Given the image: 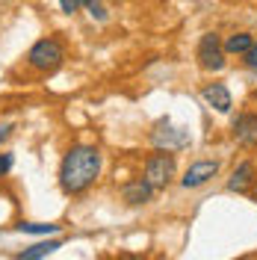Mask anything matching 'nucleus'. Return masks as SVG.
Listing matches in <instances>:
<instances>
[{
	"mask_svg": "<svg viewBox=\"0 0 257 260\" xmlns=\"http://www.w3.org/2000/svg\"><path fill=\"white\" fill-rule=\"evenodd\" d=\"M101 175V151L95 145H74L62 157L59 166V183L68 195L86 192Z\"/></svg>",
	"mask_w": 257,
	"mask_h": 260,
	"instance_id": "f257e3e1",
	"label": "nucleus"
},
{
	"mask_svg": "<svg viewBox=\"0 0 257 260\" xmlns=\"http://www.w3.org/2000/svg\"><path fill=\"white\" fill-rule=\"evenodd\" d=\"M175 172H177V162H175V154H172V151H160V148H157V154H151V157L145 160V180H148L154 189L169 186L172 178H175Z\"/></svg>",
	"mask_w": 257,
	"mask_h": 260,
	"instance_id": "f03ea898",
	"label": "nucleus"
},
{
	"mask_svg": "<svg viewBox=\"0 0 257 260\" xmlns=\"http://www.w3.org/2000/svg\"><path fill=\"white\" fill-rule=\"evenodd\" d=\"M65 59V48L56 42V39H42L36 42L27 53V62L36 68V71H56Z\"/></svg>",
	"mask_w": 257,
	"mask_h": 260,
	"instance_id": "7ed1b4c3",
	"label": "nucleus"
},
{
	"mask_svg": "<svg viewBox=\"0 0 257 260\" xmlns=\"http://www.w3.org/2000/svg\"><path fill=\"white\" fill-rule=\"evenodd\" d=\"M195 56H198V65L204 71H222L225 68V48H222V42H219L216 32H204L201 36Z\"/></svg>",
	"mask_w": 257,
	"mask_h": 260,
	"instance_id": "20e7f679",
	"label": "nucleus"
},
{
	"mask_svg": "<svg viewBox=\"0 0 257 260\" xmlns=\"http://www.w3.org/2000/svg\"><path fill=\"white\" fill-rule=\"evenodd\" d=\"M151 142H154V148H160V151H183V148H189V133L183 127H172V121L166 118V121H160L154 127Z\"/></svg>",
	"mask_w": 257,
	"mask_h": 260,
	"instance_id": "39448f33",
	"label": "nucleus"
},
{
	"mask_svg": "<svg viewBox=\"0 0 257 260\" xmlns=\"http://www.w3.org/2000/svg\"><path fill=\"white\" fill-rule=\"evenodd\" d=\"M219 175V162L216 160H201V162H192L189 169H186V175L180 178L183 183V189H198V186H204L210 178H216Z\"/></svg>",
	"mask_w": 257,
	"mask_h": 260,
	"instance_id": "423d86ee",
	"label": "nucleus"
},
{
	"mask_svg": "<svg viewBox=\"0 0 257 260\" xmlns=\"http://www.w3.org/2000/svg\"><path fill=\"white\" fill-rule=\"evenodd\" d=\"M201 98L207 101L210 107L216 110V113H231V107H234V101H231V92H228L225 83H210V86H204L201 89Z\"/></svg>",
	"mask_w": 257,
	"mask_h": 260,
	"instance_id": "0eeeda50",
	"label": "nucleus"
},
{
	"mask_svg": "<svg viewBox=\"0 0 257 260\" xmlns=\"http://www.w3.org/2000/svg\"><path fill=\"white\" fill-rule=\"evenodd\" d=\"M234 139L240 145H257V113H242L234 121Z\"/></svg>",
	"mask_w": 257,
	"mask_h": 260,
	"instance_id": "6e6552de",
	"label": "nucleus"
},
{
	"mask_svg": "<svg viewBox=\"0 0 257 260\" xmlns=\"http://www.w3.org/2000/svg\"><path fill=\"white\" fill-rule=\"evenodd\" d=\"M151 195H154V186H151L145 178L130 180V183H124V186H121V198H124L127 204H133V207L148 204V201H151Z\"/></svg>",
	"mask_w": 257,
	"mask_h": 260,
	"instance_id": "1a4fd4ad",
	"label": "nucleus"
},
{
	"mask_svg": "<svg viewBox=\"0 0 257 260\" xmlns=\"http://www.w3.org/2000/svg\"><path fill=\"white\" fill-rule=\"evenodd\" d=\"M251 183H254V162L245 160V162H240V166L234 169V175L228 178V189H231V192H245Z\"/></svg>",
	"mask_w": 257,
	"mask_h": 260,
	"instance_id": "9d476101",
	"label": "nucleus"
},
{
	"mask_svg": "<svg viewBox=\"0 0 257 260\" xmlns=\"http://www.w3.org/2000/svg\"><path fill=\"white\" fill-rule=\"evenodd\" d=\"M59 245H62L59 240H45V243H36V245H30V248H24V251L18 254V260H39V257H48V254H53Z\"/></svg>",
	"mask_w": 257,
	"mask_h": 260,
	"instance_id": "9b49d317",
	"label": "nucleus"
},
{
	"mask_svg": "<svg viewBox=\"0 0 257 260\" xmlns=\"http://www.w3.org/2000/svg\"><path fill=\"white\" fill-rule=\"evenodd\" d=\"M251 45H254V39H251L248 32H234L222 48H225V53H245Z\"/></svg>",
	"mask_w": 257,
	"mask_h": 260,
	"instance_id": "f8f14e48",
	"label": "nucleus"
},
{
	"mask_svg": "<svg viewBox=\"0 0 257 260\" xmlns=\"http://www.w3.org/2000/svg\"><path fill=\"white\" fill-rule=\"evenodd\" d=\"M21 234H42V237H53L59 234V225H42V222H21L18 225Z\"/></svg>",
	"mask_w": 257,
	"mask_h": 260,
	"instance_id": "ddd939ff",
	"label": "nucleus"
},
{
	"mask_svg": "<svg viewBox=\"0 0 257 260\" xmlns=\"http://www.w3.org/2000/svg\"><path fill=\"white\" fill-rule=\"evenodd\" d=\"M83 6L89 9V15H92V18H98V21H107V9L101 6V0H86Z\"/></svg>",
	"mask_w": 257,
	"mask_h": 260,
	"instance_id": "4468645a",
	"label": "nucleus"
},
{
	"mask_svg": "<svg viewBox=\"0 0 257 260\" xmlns=\"http://www.w3.org/2000/svg\"><path fill=\"white\" fill-rule=\"evenodd\" d=\"M242 62H245V68H251V71H257V45H251V48L242 53Z\"/></svg>",
	"mask_w": 257,
	"mask_h": 260,
	"instance_id": "2eb2a0df",
	"label": "nucleus"
},
{
	"mask_svg": "<svg viewBox=\"0 0 257 260\" xmlns=\"http://www.w3.org/2000/svg\"><path fill=\"white\" fill-rule=\"evenodd\" d=\"M83 3H86V0H59L62 12H68V15H71V12H77V9H80Z\"/></svg>",
	"mask_w": 257,
	"mask_h": 260,
	"instance_id": "dca6fc26",
	"label": "nucleus"
},
{
	"mask_svg": "<svg viewBox=\"0 0 257 260\" xmlns=\"http://www.w3.org/2000/svg\"><path fill=\"white\" fill-rule=\"evenodd\" d=\"M12 169V154H0V175H6Z\"/></svg>",
	"mask_w": 257,
	"mask_h": 260,
	"instance_id": "f3484780",
	"label": "nucleus"
},
{
	"mask_svg": "<svg viewBox=\"0 0 257 260\" xmlns=\"http://www.w3.org/2000/svg\"><path fill=\"white\" fill-rule=\"evenodd\" d=\"M12 136V124H0V142H6Z\"/></svg>",
	"mask_w": 257,
	"mask_h": 260,
	"instance_id": "a211bd4d",
	"label": "nucleus"
},
{
	"mask_svg": "<svg viewBox=\"0 0 257 260\" xmlns=\"http://www.w3.org/2000/svg\"><path fill=\"white\" fill-rule=\"evenodd\" d=\"M251 198H254V201H257V183H254V189H251Z\"/></svg>",
	"mask_w": 257,
	"mask_h": 260,
	"instance_id": "6ab92c4d",
	"label": "nucleus"
},
{
	"mask_svg": "<svg viewBox=\"0 0 257 260\" xmlns=\"http://www.w3.org/2000/svg\"><path fill=\"white\" fill-rule=\"evenodd\" d=\"M254 98H257V89H254Z\"/></svg>",
	"mask_w": 257,
	"mask_h": 260,
	"instance_id": "aec40b11",
	"label": "nucleus"
}]
</instances>
